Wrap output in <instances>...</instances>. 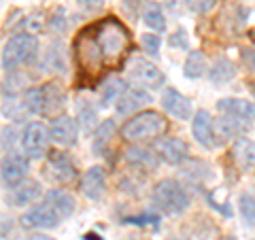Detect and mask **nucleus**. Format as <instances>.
<instances>
[{
	"label": "nucleus",
	"instance_id": "f257e3e1",
	"mask_svg": "<svg viewBox=\"0 0 255 240\" xmlns=\"http://www.w3.org/2000/svg\"><path fill=\"white\" fill-rule=\"evenodd\" d=\"M96 43L102 51V60L117 62L130 45V32L117 17H107L96 28Z\"/></svg>",
	"mask_w": 255,
	"mask_h": 240
},
{
	"label": "nucleus",
	"instance_id": "f03ea898",
	"mask_svg": "<svg viewBox=\"0 0 255 240\" xmlns=\"http://www.w3.org/2000/svg\"><path fill=\"white\" fill-rule=\"evenodd\" d=\"M166 130H168V121L162 113L157 111H140V113L132 115L122 127V136L126 140L142 142V140H153L159 138Z\"/></svg>",
	"mask_w": 255,
	"mask_h": 240
},
{
	"label": "nucleus",
	"instance_id": "7ed1b4c3",
	"mask_svg": "<svg viewBox=\"0 0 255 240\" xmlns=\"http://www.w3.org/2000/svg\"><path fill=\"white\" fill-rule=\"evenodd\" d=\"M153 204L166 215H179L189 209L191 200L187 189L174 179H162L153 187Z\"/></svg>",
	"mask_w": 255,
	"mask_h": 240
},
{
	"label": "nucleus",
	"instance_id": "20e7f679",
	"mask_svg": "<svg viewBox=\"0 0 255 240\" xmlns=\"http://www.w3.org/2000/svg\"><path fill=\"white\" fill-rule=\"evenodd\" d=\"M38 51V38L30 32H19L13 38H9L2 49V68L4 70H15L23 66V64H30L36 58Z\"/></svg>",
	"mask_w": 255,
	"mask_h": 240
},
{
	"label": "nucleus",
	"instance_id": "39448f33",
	"mask_svg": "<svg viewBox=\"0 0 255 240\" xmlns=\"http://www.w3.org/2000/svg\"><path fill=\"white\" fill-rule=\"evenodd\" d=\"M128 79L140 90H162L166 75L147 58H134L128 64Z\"/></svg>",
	"mask_w": 255,
	"mask_h": 240
},
{
	"label": "nucleus",
	"instance_id": "423d86ee",
	"mask_svg": "<svg viewBox=\"0 0 255 240\" xmlns=\"http://www.w3.org/2000/svg\"><path fill=\"white\" fill-rule=\"evenodd\" d=\"M51 145L49 127L41 121H30L21 134V149L28 159H41L47 155Z\"/></svg>",
	"mask_w": 255,
	"mask_h": 240
},
{
	"label": "nucleus",
	"instance_id": "0eeeda50",
	"mask_svg": "<svg viewBox=\"0 0 255 240\" xmlns=\"http://www.w3.org/2000/svg\"><path fill=\"white\" fill-rule=\"evenodd\" d=\"M77 62L85 73H98L102 68L105 60H102V51L96 43V36H87L85 32L81 34V38L77 41Z\"/></svg>",
	"mask_w": 255,
	"mask_h": 240
},
{
	"label": "nucleus",
	"instance_id": "6e6552de",
	"mask_svg": "<svg viewBox=\"0 0 255 240\" xmlns=\"http://www.w3.org/2000/svg\"><path fill=\"white\" fill-rule=\"evenodd\" d=\"M28 157H23L19 153H9L6 157H2L0 162V179L9 189H13L15 185H19L21 181L28 179Z\"/></svg>",
	"mask_w": 255,
	"mask_h": 240
},
{
	"label": "nucleus",
	"instance_id": "1a4fd4ad",
	"mask_svg": "<svg viewBox=\"0 0 255 240\" xmlns=\"http://www.w3.org/2000/svg\"><path fill=\"white\" fill-rule=\"evenodd\" d=\"M58 223H60V217L45 202L30 206V209L21 215V226L28 230H41V232L53 230V228H58Z\"/></svg>",
	"mask_w": 255,
	"mask_h": 240
},
{
	"label": "nucleus",
	"instance_id": "9d476101",
	"mask_svg": "<svg viewBox=\"0 0 255 240\" xmlns=\"http://www.w3.org/2000/svg\"><path fill=\"white\" fill-rule=\"evenodd\" d=\"M49 136L58 147H73L79 136V123L68 115H58L49 125Z\"/></svg>",
	"mask_w": 255,
	"mask_h": 240
},
{
	"label": "nucleus",
	"instance_id": "9b49d317",
	"mask_svg": "<svg viewBox=\"0 0 255 240\" xmlns=\"http://www.w3.org/2000/svg\"><path fill=\"white\" fill-rule=\"evenodd\" d=\"M47 172H49V177L64 185V183H73L77 179V168H75V162L70 159L68 153H64V151H55V153L49 155L47 159Z\"/></svg>",
	"mask_w": 255,
	"mask_h": 240
},
{
	"label": "nucleus",
	"instance_id": "f8f14e48",
	"mask_svg": "<svg viewBox=\"0 0 255 240\" xmlns=\"http://www.w3.org/2000/svg\"><path fill=\"white\" fill-rule=\"evenodd\" d=\"M149 102H151V96L145 90H140V87H126L124 94L115 102V109H117V115L128 117V115L140 113V109L147 107Z\"/></svg>",
	"mask_w": 255,
	"mask_h": 240
},
{
	"label": "nucleus",
	"instance_id": "ddd939ff",
	"mask_svg": "<svg viewBox=\"0 0 255 240\" xmlns=\"http://www.w3.org/2000/svg\"><path fill=\"white\" fill-rule=\"evenodd\" d=\"M217 111L221 115L238 119L245 125H251L255 121V105L243 98H221L217 102Z\"/></svg>",
	"mask_w": 255,
	"mask_h": 240
},
{
	"label": "nucleus",
	"instance_id": "4468645a",
	"mask_svg": "<svg viewBox=\"0 0 255 240\" xmlns=\"http://www.w3.org/2000/svg\"><path fill=\"white\" fill-rule=\"evenodd\" d=\"M155 153L159 159H164L168 164H183L189 155V147L183 138L168 136V138H162L155 142Z\"/></svg>",
	"mask_w": 255,
	"mask_h": 240
},
{
	"label": "nucleus",
	"instance_id": "2eb2a0df",
	"mask_svg": "<svg viewBox=\"0 0 255 240\" xmlns=\"http://www.w3.org/2000/svg\"><path fill=\"white\" fill-rule=\"evenodd\" d=\"M162 109L168 115H172L179 121H187L191 117V102L187 96H183L179 90L174 87H166L162 94Z\"/></svg>",
	"mask_w": 255,
	"mask_h": 240
},
{
	"label": "nucleus",
	"instance_id": "dca6fc26",
	"mask_svg": "<svg viewBox=\"0 0 255 240\" xmlns=\"http://www.w3.org/2000/svg\"><path fill=\"white\" fill-rule=\"evenodd\" d=\"M107 187V172L102 166H92L87 168L83 179H81V194L87 200H100L105 196Z\"/></svg>",
	"mask_w": 255,
	"mask_h": 240
},
{
	"label": "nucleus",
	"instance_id": "f3484780",
	"mask_svg": "<svg viewBox=\"0 0 255 240\" xmlns=\"http://www.w3.org/2000/svg\"><path fill=\"white\" fill-rule=\"evenodd\" d=\"M191 134H194V138L200 142L204 149H213L217 145L215 134H213V117L206 109H200L194 115V119H191Z\"/></svg>",
	"mask_w": 255,
	"mask_h": 240
},
{
	"label": "nucleus",
	"instance_id": "a211bd4d",
	"mask_svg": "<svg viewBox=\"0 0 255 240\" xmlns=\"http://www.w3.org/2000/svg\"><path fill=\"white\" fill-rule=\"evenodd\" d=\"M43 202L49 206L55 215H58L60 221L68 219L70 215L75 213V209H77L75 198L70 196L66 189H51V191H47L45 198H43Z\"/></svg>",
	"mask_w": 255,
	"mask_h": 240
},
{
	"label": "nucleus",
	"instance_id": "6ab92c4d",
	"mask_svg": "<svg viewBox=\"0 0 255 240\" xmlns=\"http://www.w3.org/2000/svg\"><path fill=\"white\" fill-rule=\"evenodd\" d=\"M245 130H247V125L234 117L219 115L217 119H213V134H215V138H219L221 142L232 140V138H241V134Z\"/></svg>",
	"mask_w": 255,
	"mask_h": 240
},
{
	"label": "nucleus",
	"instance_id": "aec40b11",
	"mask_svg": "<svg viewBox=\"0 0 255 240\" xmlns=\"http://www.w3.org/2000/svg\"><path fill=\"white\" fill-rule=\"evenodd\" d=\"M126 162L134 166V168H140V170H155L157 164H159V157L153 149H147V147H130L126 151Z\"/></svg>",
	"mask_w": 255,
	"mask_h": 240
},
{
	"label": "nucleus",
	"instance_id": "412c9836",
	"mask_svg": "<svg viewBox=\"0 0 255 240\" xmlns=\"http://www.w3.org/2000/svg\"><path fill=\"white\" fill-rule=\"evenodd\" d=\"M41 196V185H38V181H32V179H26L21 181L19 185H15L11 189V202L15 206H28L32 204L34 200Z\"/></svg>",
	"mask_w": 255,
	"mask_h": 240
},
{
	"label": "nucleus",
	"instance_id": "4be33fe9",
	"mask_svg": "<svg viewBox=\"0 0 255 240\" xmlns=\"http://www.w3.org/2000/svg\"><path fill=\"white\" fill-rule=\"evenodd\" d=\"M232 155H234L241 170H251V168L255 166V142L245 138V136L236 138L234 147H232Z\"/></svg>",
	"mask_w": 255,
	"mask_h": 240
},
{
	"label": "nucleus",
	"instance_id": "5701e85b",
	"mask_svg": "<svg viewBox=\"0 0 255 240\" xmlns=\"http://www.w3.org/2000/svg\"><path fill=\"white\" fill-rule=\"evenodd\" d=\"M113 134H115V121L113 119H105V121H100L98 125H96L94 138H92V151L96 155L105 153L111 138H113Z\"/></svg>",
	"mask_w": 255,
	"mask_h": 240
},
{
	"label": "nucleus",
	"instance_id": "b1692460",
	"mask_svg": "<svg viewBox=\"0 0 255 240\" xmlns=\"http://www.w3.org/2000/svg\"><path fill=\"white\" fill-rule=\"evenodd\" d=\"M234 77H236V66H234V62L228 58H217L213 64V68L209 70V81L215 85L230 83Z\"/></svg>",
	"mask_w": 255,
	"mask_h": 240
},
{
	"label": "nucleus",
	"instance_id": "393cba45",
	"mask_svg": "<svg viewBox=\"0 0 255 240\" xmlns=\"http://www.w3.org/2000/svg\"><path fill=\"white\" fill-rule=\"evenodd\" d=\"M142 21H145V26L151 28V30H159V32L166 30L164 11L155 0H149V2L145 4V9H142Z\"/></svg>",
	"mask_w": 255,
	"mask_h": 240
},
{
	"label": "nucleus",
	"instance_id": "a878e982",
	"mask_svg": "<svg viewBox=\"0 0 255 240\" xmlns=\"http://www.w3.org/2000/svg\"><path fill=\"white\" fill-rule=\"evenodd\" d=\"M126 90V81L119 77H111L109 81H105L100 85V102L102 107H109L111 102H117V98L124 94Z\"/></svg>",
	"mask_w": 255,
	"mask_h": 240
},
{
	"label": "nucleus",
	"instance_id": "bb28decb",
	"mask_svg": "<svg viewBox=\"0 0 255 240\" xmlns=\"http://www.w3.org/2000/svg\"><path fill=\"white\" fill-rule=\"evenodd\" d=\"M41 66L51 70V73H62L64 70V45L60 41H55L47 47V53L41 62Z\"/></svg>",
	"mask_w": 255,
	"mask_h": 240
},
{
	"label": "nucleus",
	"instance_id": "cd10ccee",
	"mask_svg": "<svg viewBox=\"0 0 255 240\" xmlns=\"http://www.w3.org/2000/svg\"><path fill=\"white\" fill-rule=\"evenodd\" d=\"M23 105H26L28 113L32 115H45V92H43V85L41 87H30V90L23 92Z\"/></svg>",
	"mask_w": 255,
	"mask_h": 240
},
{
	"label": "nucleus",
	"instance_id": "c85d7f7f",
	"mask_svg": "<svg viewBox=\"0 0 255 240\" xmlns=\"http://www.w3.org/2000/svg\"><path fill=\"white\" fill-rule=\"evenodd\" d=\"M204 73H206V60L202 51H189L185 66H183V75L187 79H200Z\"/></svg>",
	"mask_w": 255,
	"mask_h": 240
},
{
	"label": "nucleus",
	"instance_id": "c756f323",
	"mask_svg": "<svg viewBox=\"0 0 255 240\" xmlns=\"http://www.w3.org/2000/svg\"><path fill=\"white\" fill-rule=\"evenodd\" d=\"M62 85L58 83H45L43 85V92H45V115H53L58 109H62V102H64V96H62Z\"/></svg>",
	"mask_w": 255,
	"mask_h": 240
},
{
	"label": "nucleus",
	"instance_id": "7c9ffc66",
	"mask_svg": "<svg viewBox=\"0 0 255 240\" xmlns=\"http://www.w3.org/2000/svg\"><path fill=\"white\" fill-rule=\"evenodd\" d=\"M238 211L247 228H255V196L253 194H241L238 198Z\"/></svg>",
	"mask_w": 255,
	"mask_h": 240
},
{
	"label": "nucleus",
	"instance_id": "2f4dec72",
	"mask_svg": "<svg viewBox=\"0 0 255 240\" xmlns=\"http://www.w3.org/2000/svg\"><path fill=\"white\" fill-rule=\"evenodd\" d=\"M77 119L79 121L77 123H81L83 127H94L96 123V109L90 100H79V105H77Z\"/></svg>",
	"mask_w": 255,
	"mask_h": 240
},
{
	"label": "nucleus",
	"instance_id": "473e14b6",
	"mask_svg": "<svg viewBox=\"0 0 255 240\" xmlns=\"http://www.w3.org/2000/svg\"><path fill=\"white\" fill-rule=\"evenodd\" d=\"M140 43H142V49H145L147 55H151V58H157V55H159V45H162V38H159L157 34H153V32H147V34L140 36Z\"/></svg>",
	"mask_w": 255,
	"mask_h": 240
},
{
	"label": "nucleus",
	"instance_id": "72a5a7b5",
	"mask_svg": "<svg viewBox=\"0 0 255 240\" xmlns=\"http://www.w3.org/2000/svg\"><path fill=\"white\" fill-rule=\"evenodd\" d=\"M183 2L187 4V9L189 11H194V13H211L215 9V4H217V0H183Z\"/></svg>",
	"mask_w": 255,
	"mask_h": 240
},
{
	"label": "nucleus",
	"instance_id": "f704fd0d",
	"mask_svg": "<svg viewBox=\"0 0 255 240\" xmlns=\"http://www.w3.org/2000/svg\"><path fill=\"white\" fill-rule=\"evenodd\" d=\"M157 221H159V215L151 211L136 215V217H126V223H136V226H147V223H157Z\"/></svg>",
	"mask_w": 255,
	"mask_h": 240
},
{
	"label": "nucleus",
	"instance_id": "c9c22d12",
	"mask_svg": "<svg viewBox=\"0 0 255 240\" xmlns=\"http://www.w3.org/2000/svg\"><path fill=\"white\" fill-rule=\"evenodd\" d=\"M170 45H172V47H181V49H187L189 41H187L185 30H177V32H174V34L170 36Z\"/></svg>",
	"mask_w": 255,
	"mask_h": 240
},
{
	"label": "nucleus",
	"instance_id": "e433bc0d",
	"mask_svg": "<svg viewBox=\"0 0 255 240\" xmlns=\"http://www.w3.org/2000/svg\"><path fill=\"white\" fill-rule=\"evenodd\" d=\"M77 4L81 6L83 11L94 13V11H98V9H102V6H105V0H77Z\"/></svg>",
	"mask_w": 255,
	"mask_h": 240
},
{
	"label": "nucleus",
	"instance_id": "4c0bfd02",
	"mask_svg": "<svg viewBox=\"0 0 255 240\" xmlns=\"http://www.w3.org/2000/svg\"><path fill=\"white\" fill-rule=\"evenodd\" d=\"M243 60H245L247 66H249V70L255 73V49H245L243 51Z\"/></svg>",
	"mask_w": 255,
	"mask_h": 240
},
{
	"label": "nucleus",
	"instance_id": "58836bf2",
	"mask_svg": "<svg viewBox=\"0 0 255 240\" xmlns=\"http://www.w3.org/2000/svg\"><path fill=\"white\" fill-rule=\"evenodd\" d=\"M28 240H51V238H49V236H45L43 232H36V234H32Z\"/></svg>",
	"mask_w": 255,
	"mask_h": 240
},
{
	"label": "nucleus",
	"instance_id": "ea45409f",
	"mask_svg": "<svg viewBox=\"0 0 255 240\" xmlns=\"http://www.w3.org/2000/svg\"><path fill=\"white\" fill-rule=\"evenodd\" d=\"M83 240H102V236H98V234H85Z\"/></svg>",
	"mask_w": 255,
	"mask_h": 240
},
{
	"label": "nucleus",
	"instance_id": "a19ab883",
	"mask_svg": "<svg viewBox=\"0 0 255 240\" xmlns=\"http://www.w3.org/2000/svg\"><path fill=\"white\" fill-rule=\"evenodd\" d=\"M249 87H251V94H253V98H255V81H251Z\"/></svg>",
	"mask_w": 255,
	"mask_h": 240
},
{
	"label": "nucleus",
	"instance_id": "79ce46f5",
	"mask_svg": "<svg viewBox=\"0 0 255 240\" xmlns=\"http://www.w3.org/2000/svg\"><path fill=\"white\" fill-rule=\"evenodd\" d=\"M249 34H251V41H253V43H255V28H253V30H251V32H249Z\"/></svg>",
	"mask_w": 255,
	"mask_h": 240
},
{
	"label": "nucleus",
	"instance_id": "37998d69",
	"mask_svg": "<svg viewBox=\"0 0 255 240\" xmlns=\"http://www.w3.org/2000/svg\"><path fill=\"white\" fill-rule=\"evenodd\" d=\"M170 240H181V238H170Z\"/></svg>",
	"mask_w": 255,
	"mask_h": 240
},
{
	"label": "nucleus",
	"instance_id": "c03bdc74",
	"mask_svg": "<svg viewBox=\"0 0 255 240\" xmlns=\"http://www.w3.org/2000/svg\"><path fill=\"white\" fill-rule=\"evenodd\" d=\"M230 240H236V238H230Z\"/></svg>",
	"mask_w": 255,
	"mask_h": 240
}]
</instances>
